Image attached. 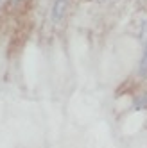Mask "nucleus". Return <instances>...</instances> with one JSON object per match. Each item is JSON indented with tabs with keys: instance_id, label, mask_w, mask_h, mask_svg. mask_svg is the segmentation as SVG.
Segmentation results:
<instances>
[{
	"instance_id": "nucleus-1",
	"label": "nucleus",
	"mask_w": 147,
	"mask_h": 148,
	"mask_svg": "<svg viewBox=\"0 0 147 148\" xmlns=\"http://www.w3.org/2000/svg\"><path fill=\"white\" fill-rule=\"evenodd\" d=\"M70 0H54V5H52V22L59 23L63 16L67 13V7H68Z\"/></svg>"
},
{
	"instance_id": "nucleus-2",
	"label": "nucleus",
	"mask_w": 147,
	"mask_h": 148,
	"mask_svg": "<svg viewBox=\"0 0 147 148\" xmlns=\"http://www.w3.org/2000/svg\"><path fill=\"white\" fill-rule=\"evenodd\" d=\"M133 109H135V111L147 109V91L142 93L140 97H136V98H135V102H133Z\"/></svg>"
},
{
	"instance_id": "nucleus-3",
	"label": "nucleus",
	"mask_w": 147,
	"mask_h": 148,
	"mask_svg": "<svg viewBox=\"0 0 147 148\" xmlns=\"http://www.w3.org/2000/svg\"><path fill=\"white\" fill-rule=\"evenodd\" d=\"M138 77H142V79H145V77H147V45H145L144 56H142L140 64H138Z\"/></svg>"
}]
</instances>
